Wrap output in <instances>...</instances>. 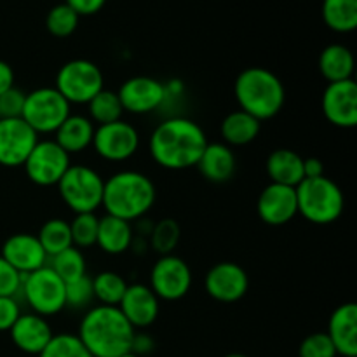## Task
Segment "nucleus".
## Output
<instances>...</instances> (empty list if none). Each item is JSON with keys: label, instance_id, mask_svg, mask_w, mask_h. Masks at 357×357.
I'll return each mask as SVG.
<instances>
[{"label": "nucleus", "instance_id": "5701e85b", "mask_svg": "<svg viewBox=\"0 0 357 357\" xmlns=\"http://www.w3.org/2000/svg\"><path fill=\"white\" fill-rule=\"evenodd\" d=\"M94 124L86 115H72L66 117V121L56 129L54 142L65 150L68 155L72 153L84 152L89 149L94 136Z\"/></svg>", "mask_w": 357, "mask_h": 357}, {"label": "nucleus", "instance_id": "2f4dec72", "mask_svg": "<svg viewBox=\"0 0 357 357\" xmlns=\"http://www.w3.org/2000/svg\"><path fill=\"white\" fill-rule=\"evenodd\" d=\"M49 267L66 284V282L75 281V279L86 275V258H84L82 251L79 248L72 246L51 257V265Z\"/></svg>", "mask_w": 357, "mask_h": 357}, {"label": "nucleus", "instance_id": "de8ad7c7", "mask_svg": "<svg viewBox=\"0 0 357 357\" xmlns=\"http://www.w3.org/2000/svg\"><path fill=\"white\" fill-rule=\"evenodd\" d=\"M121 357H139V356L132 354V352H128V354H124V356H121Z\"/></svg>", "mask_w": 357, "mask_h": 357}, {"label": "nucleus", "instance_id": "aec40b11", "mask_svg": "<svg viewBox=\"0 0 357 357\" xmlns=\"http://www.w3.org/2000/svg\"><path fill=\"white\" fill-rule=\"evenodd\" d=\"M10 340L20 351L38 356L54 337L47 319L37 314H21L9 330Z\"/></svg>", "mask_w": 357, "mask_h": 357}, {"label": "nucleus", "instance_id": "f3484780", "mask_svg": "<svg viewBox=\"0 0 357 357\" xmlns=\"http://www.w3.org/2000/svg\"><path fill=\"white\" fill-rule=\"evenodd\" d=\"M258 216L264 223L281 227L291 222L298 215L295 187L271 183L261 190L257 202Z\"/></svg>", "mask_w": 357, "mask_h": 357}, {"label": "nucleus", "instance_id": "4c0bfd02", "mask_svg": "<svg viewBox=\"0 0 357 357\" xmlns=\"http://www.w3.org/2000/svg\"><path fill=\"white\" fill-rule=\"evenodd\" d=\"M335 345L326 333H312L302 340L298 357H337Z\"/></svg>", "mask_w": 357, "mask_h": 357}, {"label": "nucleus", "instance_id": "f03ea898", "mask_svg": "<svg viewBox=\"0 0 357 357\" xmlns=\"http://www.w3.org/2000/svg\"><path fill=\"white\" fill-rule=\"evenodd\" d=\"M135 335L119 307L96 305L80 319L77 337L93 357H121L131 352Z\"/></svg>", "mask_w": 357, "mask_h": 357}, {"label": "nucleus", "instance_id": "ddd939ff", "mask_svg": "<svg viewBox=\"0 0 357 357\" xmlns=\"http://www.w3.org/2000/svg\"><path fill=\"white\" fill-rule=\"evenodd\" d=\"M37 142L38 135L23 119H0V166H23Z\"/></svg>", "mask_w": 357, "mask_h": 357}, {"label": "nucleus", "instance_id": "f257e3e1", "mask_svg": "<svg viewBox=\"0 0 357 357\" xmlns=\"http://www.w3.org/2000/svg\"><path fill=\"white\" fill-rule=\"evenodd\" d=\"M208 143V136L197 122L187 117H173L153 129L149 149L160 167L181 171L195 167Z\"/></svg>", "mask_w": 357, "mask_h": 357}, {"label": "nucleus", "instance_id": "49530a36", "mask_svg": "<svg viewBox=\"0 0 357 357\" xmlns=\"http://www.w3.org/2000/svg\"><path fill=\"white\" fill-rule=\"evenodd\" d=\"M225 357H248L246 354H239V352H232V354H227Z\"/></svg>", "mask_w": 357, "mask_h": 357}, {"label": "nucleus", "instance_id": "c756f323", "mask_svg": "<svg viewBox=\"0 0 357 357\" xmlns=\"http://www.w3.org/2000/svg\"><path fill=\"white\" fill-rule=\"evenodd\" d=\"M87 112L93 124L103 126V124H112V122H117L122 119L124 114V108H122L121 100H119L117 93L110 89H101L93 100L87 103Z\"/></svg>", "mask_w": 357, "mask_h": 357}, {"label": "nucleus", "instance_id": "6e6552de", "mask_svg": "<svg viewBox=\"0 0 357 357\" xmlns=\"http://www.w3.org/2000/svg\"><path fill=\"white\" fill-rule=\"evenodd\" d=\"M56 91L70 105H87L103 87V73L89 59H72L56 73Z\"/></svg>", "mask_w": 357, "mask_h": 357}, {"label": "nucleus", "instance_id": "c9c22d12", "mask_svg": "<svg viewBox=\"0 0 357 357\" xmlns=\"http://www.w3.org/2000/svg\"><path fill=\"white\" fill-rule=\"evenodd\" d=\"M38 357H93L77 335H54Z\"/></svg>", "mask_w": 357, "mask_h": 357}, {"label": "nucleus", "instance_id": "9d476101", "mask_svg": "<svg viewBox=\"0 0 357 357\" xmlns=\"http://www.w3.org/2000/svg\"><path fill=\"white\" fill-rule=\"evenodd\" d=\"M70 166V155L54 139H38L23 164L28 180L38 187L58 185Z\"/></svg>", "mask_w": 357, "mask_h": 357}, {"label": "nucleus", "instance_id": "79ce46f5", "mask_svg": "<svg viewBox=\"0 0 357 357\" xmlns=\"http://www.w3.org/2000/svg\"><path fill=\"white\" fill-rule=\"evenodd\" d=\"M79 16H93V14L100 13L107 0H65Z\"/></svg>", "mask_w": 357, "mask_h": 357}, {"label": "nucleus", "instance_id": "b1692460", "mask_svg": "<svg viewBox=\"0 0 357 357\" xmlns=\"http://www.w3.org/2000/svg\"><path fill=\"white\" fill-rule=\"evenodd\" d=\"M132 244V227L126 220L105 215L98 223L96 246L107 255H122Z\"/></svg>", "mask_w": 357, "mask_h": 357}, {"label": "nucleus", "instance_id": "cd10ccee", "mask_svg": "<svg viewBox=\"0 0 357 357\" xmlns=\"http://www.w3.org/2000/svg\"><path fill=\"white\" fill-rule=\"evenodd\" d=\"M323 21L330 30L349 33L357 26V0H323Z\"/></svg>", "mask_w": 357, "mask_h": 357}, {"label": "nucleus", "instance_id": "423d86ee", "mask_svg": "<svg viewBox=\"0 0 357 357\" xmlns=\"http://www.w3.org/2000/svg\"><path fill=\"white\" fill-rule=\"evenodd\" d=\"M56 187L61 201L75 215L94 213L103 202L105 180L98 171L84 164H75V166L72 164Z\"/></svg>", "mask_w": 357, "mask_h": 357}, {"label": "nucleus", "instance_id": "a878e982", "mask_svg": "<svg viewBox=\"0 0 357 357\" xmlns=\"http://www.w3.org/2000/svg\"><path fill=\"white\" fill-rule=\"evenodd\" d=\"M261 122L243 110L232 112L222 122V138L229 146H243L255 142L260 135Z\"/></svg>", "mask_w": 357, "mask_h": 357}, {"label": "nucleus", "instance_id": "c85d7f7f", "mask_svg": "<svg viewBox=\"0 0 357 357\" xmlns=\"http://www.w3.org/2000/svg\"><path fill=\"white\" fill-rule=\"evenodd\" d=\"M38 243L44 248L47 258L61 253V251L72 248V234H70V223L61 218H51L40 227L37 236Z\"/></svg>", "mask_w": 357, "mask_h": 357}, {"label": "nucleus", "instance_id": "393cba45", "mask_svg": "<svg viewBox=\"0 0 357 357\" xmlns=\"http://www.w3.org/2000/svg\"><path fill=\"white\" fill-rule=\"evenodd\" d=\"M267 174L272 180V183L296 187L300 181L305 180V174H303V157L298 152H295V150H274L267 159Z\"/></svg>", "mask_w": 357, "mask_h": 357}, {"label": "nucleus", "instance_id": "e433bc0d", "mask_svg": "<svg viewBox=\"0 0 357 357\" xmlns=\"http://www.w3.org/2000/svg\"><path fill=\"white\" fill-rule=\"evenodd\" d=\"M94 302L93 293V279L89 275L70 281L65 284V305L73 310L91 309V303Z\"/></svg>", "mask_w": 357, "mask_h": 357}, {"label": "nucleus", "instance_id": "dca6fc26", "mask_svg": "<svg viewBox=\"0 0 357 357\" xmlns=\"http://www.w3.org/2000/svg\"><path fill=\"white\" fill-rule=\"evenodd\" d=\"M204 288L213 300L234 303L243 298L250 288L248 272L232 261H222L209 268L204 279Z\"/></svg>", "mask_w": 357, "mask_h": 357}, {"label": "nucleus", "instance_id": "ea45409f", "mask_svg": "<svg viewBox=\"0 0 357 357\" xmlns=\"http://www.w3.org/2000/svg\"><path fill=\"white\" fill-rule=\"evenodd\" d=\"M21 289V274L0 257V296L17 298Z\"/></svg>", "mask_w": 357, "mask_h": 357}, {"label": "nucleus", "instance_id": "72a5a7b5", "mask_svg": "<svg viewBox=\"0 0 357 357\" xmlns=\"http://www.w3.org/2000/svg\"><path fill=\"white\" fill-rule=\"evenodd\" d=\"M98 223H100V218L94 213H79L73 216L72 223H70L73 246L79 250L94 246L98 237Z\"/></svg>", "mask_w": 357, "mask_h": 357}, {"label": "nucleus", "instance_id": "39448f33", "mask_svg": "<svg viewBox=\"0 0 357 357\" xmlns=\"http://www.w3.org/2000/svg\"><path fill=\"white\" fill-rule=\"evenodd\" d=\"M295 192L298 213L314 225H330L344 213V192L330 178H305L296 185Z\"/></svg>", "mask_w": 357, "mask_h": 357}, {"label": "nucleus", "instance_id": "2eb2a0df", "mask_svg": "<svg viewBox=\"0 0 357 357\" xmlns=\"http://www.w3.org/2000/svg\"><path fill=\"white\" fill-rule=\"evenodd\" d=\"M321 108L330 124L342 129L357 124V84L354 79L330 82L323 93Z\"/></svg>", "mask_w": 357, "mask_h": 357}, {"label": "nucleus", "instance_id": "58836bf2", "mask_svg": "<svg viewBox=\"0 0 357 357\" xmlns=\"http://www.w3.org/2000/svg\"><path fill=\"white\" fill-rule=\"evenodd\" d=\"M26 93L17 87H10L0 94V119H21Z\"/></svg>", "mask_w": 357, "mask_h": 357}, {"label": "nucleus", "instance_id": "7c9ffc66", "mask_svg": "<svg viewBox=\"0 0 357 357\" xmlns=\"http://www.w3.org/2000/svg\"><path fill=\"white\" fill-rule=\"evenodd\" d=\"M126 289H128V282L117 272L105 271L93 278L94 300H98L101 305L117 307L124 296Z\"/></svg>", "mask_w": 357, "mask_h": 357}, {"label": "nucleus", "instance_id": "0eeeda50", "mask_svg": "<svg viewBox=\"0 0 357 357\" xmlns=\"http://www.w3.org/2000/svg\"><path fill=\"white\" fill-rule=\"evenodd\" d=\"M21 298L31 312L42 317L56 316L65 309V282L49 265L21 275Z\"/></svg>", "mask_w": 357, "mask_h": 357}, {"label": "nucleus", "instance_id": "6ab92c4d", "mask_svg": "<svg viewBox=\"0 0 357 357\" xmlns=\"http://www.w3.org/2000/svg\"><path fill=\"white\" fill-rule=\"evenodd\" d=\"M0 257L16 268L21 275L38 271L47 261L44 248L33 234H14L6 239Z\"/></svg>", "mask_w": 357, "mask_h": 357}, {"label": "nucleus", "instance_id": "f704fd0d", "mask_svg": "<svg viewBox=\"0 0 357 357\" xmlns=\"http://www.w3.org/2000/svg\"><path fill=\"white\" fill-rule=\"evenodd\" d=\"M178 241H180V225L173 218H164L155 223L150 236V244L155 253H159L160 257L173 255Z\"/></svg>", "mask_w": 357, "mask_h": 357}, {"label": "nucleus", "instance_id": "4468645a", "mask_svg": "<svg viewBox=\"0 0 357 357\" xmlns=\"http://www.w3.org/2000/svg\"><path fill=\"white\" fill-rule=\"evenodd\" d=\"M117 96L124 112L143 115L157 110L162 105L167 96V89L160 80L153 77L138 75L126 80L117 91Z\"/></svg>", "mask_w": 357, "mask_h": 357}, {"label": "nucleus", "instance_id": "37998d69", "mask_svg": "<svg viewBox=\"0 0 357 357\" xmlns=\"http://www.w3.org/2000/svg\"><path fill=\"white\" fill-rule=\"evenodd\" d=\"M14 87V70L9 63L0 59V94Z\"/></svg>", "mask_w": 357, "mask_h": 357}, {"label": "nucleus", "instance_id": "a19ab883", "mask_svg": "<svg viewBox=\"0 0 357 357\" xmlns=\"http://www.w3.org/2000/svg\"><path fill=\"white\" fill-rule=\"evenodd\" d=\"M21 316L20 302L14 296H0V331H9Z\"/></svg>", "mask_w": 357, "mask_h": 357}, {"label": "nucleus", "instance_id": "412c9836", "mask_svg": "<svg viewBox=\"0 0 357 357\" xmlns=\"http://www.w3.org/2000/svg\"><path fill=\"white\" fill-rule=\"evenodd\" d=\"M326 335L338 356L357 357V305L354 302L338 305L333 310Z\"/></svg>", "mask_w": 357, "mask_h": 357}, {"label": "nucleus", "instance_id": "4be33fe9", "mask_svg": "<svg viewBox=\"0 0 357 357\" xmlns=\"http://www.w3.org/2000/svg\"><path fill=\"white\" fill-rule=\"evenodd\" d=\"M195 167L211 183H225L236 173V155L225 143H208Z\"/></svg>", "mask_w": 357, "mask_h": 357}, {"label": "nucleus", "instance_id": "bb28decb", "mask_svg": "<svg viewBox=\"0 0 357 357\" xmlns=\"http://www.w3.org/2000/svg\"><path fill=\"white\" fill-rule=\"evenodd\" d=\"M319 70L328 82H342L352 79L354 56L342 44H330L319 56Z\"/></svg>", "mask_w": 357, "mask_h": 357}, {"label": "nucleus", "instance_id": "f8f14e48", "mask_svg": "<svg viewBox=\"0 0 357 357\" xmlns=\"http://www.w3.org/2000/svg\"><path fill=\"white\" fill-rule=\"evenodd\" d=\"M94 152L108 162H124L131 159L139 146V135L135 126L126 121L98 126L94 129Z\"/></svg>", "mask_w": 357, "mask_h": 357}, {"label": "nucleus", "instance_id": "7ed1b4c3", "mask_svg": "<svg viewBox=\"0 0 357 357\" xmlns=\"http://www.w3.org/2000/svg\"><path fill=\"white\" fill-rule=\"evenodd\" d=\"M155 185L139 171H119L105 180L103 206L107 215L126 222H135L152 209L155 202Z\"/></svg>", "mask_w": 357, "mask_h": 357}, {"label": "nucleus", "instance_id": "20e7f679", "mask_svg": "<svg viewBox=\"0 0 357 357\" xmlns=\"http://www.w3.org/2000/svg\"><path fill=\"white\" fill-rule=\"evenodd\" d=\"M241 110L260 122L275 117L286 101V89L274 72L261 66H251L237 75L234 86Z\"/></svg>", "mask_w": 357, "mask_h": 357}, {"label": "nucleus", "instance_id": "473e14b6", "mask_svg": "<svg viewBox=\"0 0 357 357\" xmlns=\"http://www.w3.org/2000/svg\"><path fill=\"white\" fill-rule=\"evenodd\" d=\"M80 16L68 6V3H58L52 7L45 16V28L51 35L58 38L70 37L79 26Z\"/></svg>", "mask_w": 357, "mask_h": 357}, {"label": "nucleus", "instance_id": "a211bd4d", "mask_svg": "<svg viewBox=\"0 0 357 357\" xmlns=\"http://www.w3.org/2000/svg\"><path fill=\"white\" fill-rule=\"evenodd\" d=\"M159 302L160 300L150 289V286L136 282V284H128V289L117 307L128 323L136 330V328H149L155 323L160 309Z\"/></svg>", "mask_w": 357, "mask_h": 357}, {"label": "nucleus", "instance_id": "9b49d317", "mask_svg": "<svg viewBox=\"0 0 357 357\" xmlns=\"http://www.w3.org/2000/svg\"><path fill=\"white\" fill-rule=\"evenodd\" d=\"M192 286V271L183 258L164 255L153 264L150 272V289L159 300L176 302L183 298Z\"/></svg>", "mask_w": 357, "mask_h": 357}, {"label": "nucleus", "instance_id": "1a4fd4ad", "mask_svg": "<svg viewBox=\"0 0 357 357\" xmlns=\"http://www.w3.org/2000/svg\"><path fill=\"white\" fill-rule=\"evenodd\" d=\"M70 103L56 91V87H38L26 94L21 119L37 135H49L66 121Z\"/></svg>", "mask_w": 357, "mask_h": 357}, {"label": "nucleus", "instance_id": "a18cd8bd", "mask_svg": "<svg viewBox=\"0 0 357 357\" xmlns=\"http://www.w3.org/2000/svg\"><path fill=\"white\" fill-rule=\"evenodd\" d=\"M152 347H153L152 338L145 337V335H135V340H132V349H131L132 354L136 356L145 354V352L152 351Z\"/></svg>", "mask_w": 357, "mask_h": 357}, {"label": "nucleus", "instance_id": "c03bdc74", "mask_svg": "<svg viewBox=\"0 0 357 357\" xmlns=\"http://www.w3.org/2000/svg\"><path fill=\"white\" fill-rule=\"evenodd\" d=\"M303 174L305 178H317L324 176V166L319 159L310 157V159H303Z\"/></svg>", "mask_w": 357, "mask_h": 357}]
</instances>
